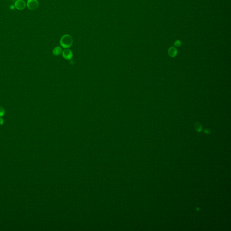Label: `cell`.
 Returning <instances> with one entry per match:
<instances>
[{
	"label": "cell",
	"mask_w": 231,
	"mask_h": 231,
	"mask_svg": "<svg viewBox=\"0 0 231 231\" xmlns=\"http://www.w3.org/2000/svg\"><path fill=\"white\" fill-rule=\"evenodd\" d=\"M72 37L70 35L65 34L61 38L60 44L64 48H69L73 44Z\"/></svg>",
	"instance_id": "1"
},
{
	"label": "cell",
	"mask_w": 231,
	"mask_h": 231,
	"mask_svg": "<svg viewBox=\"0 0 231 231\" xmlns=\"http://www.w3.org/2000/svg\"><path fill=\"white\" fill-rule=\"evenodd\" d=\"M26 6L29 10H34L39 7V3L38 0H28Z\"/></svg>",
	"instance_id": "2"
},
{
	"label": "cell",
	"mask_w": 231,
	"mask_h": 231,
	"mask_svg": "<svg viewBox=\"0 0 231 231\" xmlns=\"http://www.w3.org/2000/svg\"><path fill=\"white\" fill-rule=\"evenodd\" d=\"M15 8L19 10H24L26 6V3L24 0H16L15 2Z\"/></svg>",
	"instance_id": "3"
},
{
	"label": "cell",
	"mask_w": 231,
	"mask_h": 231,
	"mask_svg": "<svg viewBox=\"0 0 231 231\" xmlns=\"http://www.w3.org/2000/svg\"><path fill=\"white\" fill-rule=\"evenodd\" d=\"M62 54L63 57L66 60H71L73 57V52L69 49H65L62 52Z\"/></svg>",
	"instance_id": "4"
},
{
	"label": "cell",
	"mask_w": 231,
	"mask_h": 231,
	"mask_svg": "<svg viewBox=\"0 0 231 231\" xmlns=\"http://www.w3.org/2000/svg\"><path fill=\"white\" fill-rule=\"evenodd\" d=\"M168 53L169 56H171V57H175L176 56H177V55L178 54V51H177V49L175 47H174L173 46H171L168 49Z\"/></svg>",
	"instance_id": "5"
},
{
	"label": "cell",
	"mask_w": 231,
	"mask_h": 231,
	"mask_svg": "<svg viewBox=\"0 0 231 231\" xmlns=\"http://www.w3.org/2000/svg\"><path fill=\"white\" fill-rule=\"evenodd\" d=\"M62 52V49L60 46H56L53 49L52 51V53L54 55L56 56H59L60 55H61Z\"/></svg>",
	"instance_id": "6"
},
{
	"label": "cell",
	"mask_w": 231,
	"mask_h": 231,
	"mask_svg": "<svg viewBox=\"0 0 231 231\" xmlns=\"http://www.w3.org/2000/svg\"><path fill=\"white\" fill-rule=\"evenodd\" d=\"M194 127L195 130L198 132H200L202 130V127L201 125L199 122H195L194 124Z\"/></svg>",
	"instance_id": "7"
},
{
	"label": "cell",
	"mask_w": 231,
	"mask_h": 231,
	"mask_svg": "<svg viewBox=\"0 0 231 231\" xmlns=\"http://www.w3.org/2000/svg\"><path fill=\"white\" fill-rule=\"evenodd\" d=\"M5 114V109L2 107H0V117H2Z\"/></svg>",
	"instance_id": "8"
},
{
	"label": "cell",
	"mask_w": 231,
	"mask_h": 231,
	"mask_svg": "<svg viewBox=\"0 0 231 231\" xmlns=\"http://www.w3.org/2000/svg\"><path fill=\"white\" fill-rule=\"evenodd\" d=\"M174 45L177 47H179L182 45V42L180 40H177L174 43Z\"/></svg>",
	"instance_id": "9"
},
{
	"label": "cell",
	"mask_w": 231,
	"mask_h": 231,
	"mask_svg": "<svg viewBox=\"0 0 231 231\" xmlns=\"http://www.w3.org/2000/svg\"><path fill=\"white\" fill-rule=\"evenodd\" d=\"M204 133H205L206 134H209L210 133V130L208 129H205L204 130Z\"/></svg>",
	"instance_id": "10"
},
{
	"label": "cell",
	"mask_w": 231,
	"mask_h": 231,
	"mask_svg": "<svg viewBox=\"0 0 231 231\" xmlns=\"http://www.w3.org/2000/svg\"><path fill=\"white\" fill-rule=\"evenodd\" d=\"M4 123V120L2 118L0 117V125H2Z\"/></svg>",
	"instance_id": "11"
},
{
	"label": "cell",
	"mask_w": 231,
	"mask_h": 231,
	"mask_svg": "<svg viewBox=\"0 0 231 231\" xmlns=\"http://www.w3.org/2000/svg\"><path fill=\"white\" fill-rule=\"evenodd\" d=\"M10 10H13L15 8V6L14 5H11L10 6Z\"/></svg>",
	"instance_id": "12"
}]
</instances>
